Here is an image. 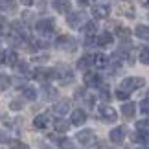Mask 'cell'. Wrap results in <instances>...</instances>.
<instances>
[{"label": "cell", "instance_id": "cell-2", "mask_svg": "<svg viewBox=\"0 0 149 149\" xmlns=\"http://www.w3.org/2000/svg\"><path fill=\"white\" fill-rule=\"evenodd\" d=\"M54 76L59 79L63 85H66V83H70L74 79V72L68 66H61V68H57V70H54Z\"/></svg>", "mask_w": 149, "mask_h": 149}, {"label": "cell", "instance_id": "cell-36", "mask_svg": "<svg viewBox=\"0 0 149 149\" xmlns=\"http://www.w3.org/2000/svg\"><path fill=\"white\" fill-rule=\"evenodd\" d=\"M0 142H8V134L4 131H0Z\"/></svg>", "mask_w": 149, "mask_h": 149}, {"label": "cell", "instance_id": "cell-34", "mask_svg": "<svg viewBox=\"0 0 149 149\" xmlns=\"http://www.w3.org/2000/svg\"><path fill=\"white\" fill-rule=\"evenodd\" d=\"M11 109H13V111H19V109H22V101H20V100H15L13 103H11Z\"/></svg>", "mask_w": 149, "mask_h": 149}, {"label": "cell", "instance_id": "cell-30", "mask_svg": "<svg viewBox=\"0 0 149 149\" xmlns=\"http://www.w3.org/2000/svg\"><path fill=\"white\" fill-rule=\"evenodd\" d=\"M9 87V77L4 76V74H0V90H6Z\"/></svg>", "mask_w": 149, "mask_h": 149}, {"label": "cell", "instance_id": "cell-11", "mask_svg": "<svg viewBox=\"0 0 149 149\" xmlns=\"http://www.w3.org/2000/svg\"><path fill=\"white\" fill-rule=\"evenodd\" d=\"M125 136V129L123 127H114L111 131V134H109V138H111V142H114V144H120V142L123 140Z\"/></svg>", "mask_w": 149, "mask_h": 149}, {"label": "cell", "instance_id": "cell-6", "mask_svg": "<svg viewBox=\"0 0 149 149\" xmlns=\"http://www.w3.org/2000/svg\"><path fill=\"white\" fill-rule=\"evenodd\" d=\"M92 15L96 19H107L111 15V6L109 4H96L94 9H92Z\"/></svg>", "mask_w": 149, "mask_h": 149}, {"label": "cell", "instance_id": "cell-20", "mask_svg": "<svg viewBox=\"0 0 149 149\" xmlns=\"http://www.w3.org/2000/svg\"><path fill=\"white\" fill-rule=\"evenodd\" d=\"M136 37L147 41V39H149V28L146 24H138V26H136Z\"/></svg>", "mask_w": 149, "mask_h": 149}, {"label": "cell", "instance_id": "cell-27", "mask_svg": "<svg viewBox=\"0 0 149 149\" xmlns=\"http://www.w3.org/2000/svg\"><path fill=\"white\" fill-rule=\"evenodd\" d=\"M116 33H118L120 39H123V41H129V37H131V31L127 30V28H122V26L116 30Z\"/></svg>", "mask_w": 149, "mask_h": 149}, {"label": "cell", "instance_id": "cell-17", "mask_svg": "<svg viewBox=\"0 0 149 149\" xmlns=\"http://www.w3.org/2000/svg\"><path fill=\"white\" fill-rule=\"evenodd\" d=\"M112 42V35L109 31H105V33H101V35L96 39V44L98 46H109V44Z\"/></svg>", "mask_w": 149, "mask_h": 149}, {"label": "cell", "instance_id": "cell-24", "mask_svg": "<svg viewBox=\"0 0 149 149\" xmlns=\"http://www.w3.org/2000/svg\"><path fill=\"white\" fill-rule=\"evenodd\" d=\"M90 65H92V55H83L77 61V68H83V70H87Z\"/></svg>", "mask_w": 149, "mask_h": 149}, {"label": "cell", "instance_id": "cell-25", "mask_svg": "<svg viewBox=\"0 0 149 149\" xmlns=\"http://www.w3.org/2000/svg\"><path fill=\"white\" fill-rule=\"evenodd\" d=\"M22 96H24L26 100H35L37 98V90L33 87H24V90H22Z\"/></svg>", "mask_w": 149, "mask_h": 149}, {"label": "cell", "instance_id": "cell-14", "mask_svg": "<svg viewBox=\"0 0 149 149\" xmlns=\"http://www.w3.org/2000/svg\"><path fill=\"white\" fill-rule=\"evenodd\" d=\"M2 61L6 63V65H9V66H15L17 63H19V55H17L15 52H6V54L2 55Z\"/></svg>", "mask_w": 149, "mask_h": 149}, {"label": "cell", "instance_id": "cell-19", "mask_svg": "<svg viewBox=\"0 0 149 149\" xmlns=\"http://www.w3.org/2000/svg\"><path fill=\"white\" fill-rule=\"evenodd\" d=\"M54 129L57 131V133H66L70 127H68V122H65L63 118H57L55 122H54Z\"/></svg>", "mask_w": 149, "mask_h": 149}, {"label": "cell", "instance_id": "cell-12", "mask_svg": "<svg viewBox=\"0 0 149 149\" xmlns=\"http://www.w3.org/2000/svg\"><path fill=\"white\" fill-rule=\"evenodd\" d=\"M50 123V116L48 114H39V116L33 120V125H35V129H46Z\"/></svg>", "mask_w": 149, "mask_h": 149}, {"label": "cell", "instance_id": "cell-31", "mask_svg": "<svg viewBox=\"0 0 149 149\" xmlns=\"http://www.w3.org/2000/svg\"><path fill=\"white\" fill-rule=\"evenodd\" d=\"M147 120H142V122H138L136 123V129H138V133H146L147 134Z\"/></svg>", "mask_w": 149, "mask_h": 149}, {"label": "cell", "instance_id": "cell-38", "mask_svg": "<svg viewBox=\"0 0 149 149\" xmlns=\"http://www.w3.org/2000/svg\"><path fill=\"white\" fill-rule=\"evenodd\" d=\"M22 4H24V6H31L33 0H22Z\"/></svg>", "mask_w": 149, "mask_h": 149}, {"label": "cell", "instance_id": "cell-18", "mask_svg": "<svg viewBox=\"0 0 149 149\" xmlns=\"http://www.w3.org/2000/svg\"><path fill=\"white\" fill-rule=\"evenodd\" d=\"M42 98L44 100H55L57 98V90L55 88H52L50 87V85H44V87H42Z\"/></svg>", "mask_w": 149, "mask_h": 149}, {"label": "cell", "instance_id": "cell-32", "mask_svg": "<svg viewBox=\"0 0 149 149\" xmlns=\"http://www.w3.org/2000/svg\"><path fill=\"white\" fill-rule=\"evenodd\" d=\"M140 109H142V114H147V112H149V100H147V98H146V100H142Z\"/></svg>", "mask_w": 149, "mask_h": 149}, {"label": "cell", "instance_id": "cell-29", "mask_svg": "<svg viewBox=\"0 0 149 149\" xmlns=\"http://www.w3.org/2000/svg\"><path fill=\"white\" fill-rule=\"evenodd\" d=\"M9 147L11 149H28V144H22V142H19V140H11Z\"/></svg>", "mask_w": 149, "mask_h": 149}, {"label": "cell", "instance_id": "cell-3", "mask_svg": "<svg viewBox=\"0 0 149 149\" xmlns=\"http://www.w3.org/2000/svg\"><path fill=\"white\" fill-rule=\"evenodd\" d=\"M66 22H68V26H70V28H81L87 20H85V13L76 11V13H68Z\"/></svg>", "mask_w": 149, "mask_h": 149}, {"label": "cell", "instance_id": "cell-15", "mask_svg": "<svg viewBox=\"0 0 149 149\" xmlns=\"http://www.w3.org/2000/svg\"><path fill=\"white\" fill-rule=\"evenodd\" d=\"M85 122H87V114H85L81 109L72 112V123H74V125H81V123H85Z\"/></svg>", "mask_w": 149, "mask_h": 149}, {"label": "cell", "instance_id": "cell-21", "mask_svg": "<svg viewBox=\"0 0 149 149\" xmlns=\"http://www.w3.org/2000/svg\"><path fill=\"white\" fill-rule=\"evenodd\" d=\"M96 30H98V24H96L94 20H87V22L83 24V31L87 33V35H94Z\"/></svg>", "mask_w": 149, "mask_h": 149}, {"label": "cell", "instance_id": "cell-16", "mask_svg": "<svg viewBox=\"0 0 149 149\" xmlns=\"http://www.w3.org/2000/svg\"><path fill=\"white\" fill-rule=\"evenodd\" d=\"M54 112L59 114V116H63V114H66V112H70V103H68L66 100H65V101H59V103L54 107Z\"/></svg>", "mask_w": 149, "mask_h": 149}, {"label": "cell", "instance_id": "cell-26", "mask_svg": "<svg viewBox=\"0 0 149 149\" xmlns=\"http://www.w3.org/2000/svg\"><path fill=\"white\" fill-rule=\"evenodd\" d=\"M57 146H59L61 149H74V144L70 138H59L57 140Z\"/></svg>", "mask_w": 149, "mask_h": 149}, {"label": "cell", "instance_id": "cell-9", "mask_svg": "<svg viewBox=\"0 0 149 149\" xmlns=\"http://www.w3.org/2000/svg\"><path fill=\"white\" fill-rule=\"evenodd\" d=\"M52 6L59 13H70V9H72L70 0H52Z\"/></svg>", "mask_w": 149, "mask_h": 149}, {"label": "cell", "instance_id": "cell-1", "mask_svg": "<svg viewBox=\"0 0 149 149\" xmlns=\"http://www.w3.org/2000/svg\"><path fill=\"white\" fill-rule=\"evenodd\" d=\"M144 83H146V81H144L142 77H125L123 81H122V85H120V90H122V92H125V94H131L133 90L140 88Z\"/></svg>", "mask_w": 149, "mask_h": 149}, {"label": "cell", "instance_id": "cell-39", "mask_svg": "<svg viewBox=\"0 0 149 149\" xmlns=\"http://www.w3.org/2000/svg\"><path fill=\"white\" fill-rule=\"evenodd\" d=\"M9 2H11V0H9Z\"/></svg>", "mask_w": 149, "mask_h": 149}, {"label": "cell", "instance_id": "cell-33", "mask_svg": "<svg viewBox=\"0 0 149 149\" xmlns=\"http://www.w3.org/2000/svg\"><path fill=\"white\" fill-rule=\"evenodd\" d=\"M17 70H19L20 74H28V65H26V63H17Z\"/></svg>", "mask_w": 149, "mask_h": 149}, {"label": "cell", "instance_id": "cell-28", "mask_svg": "<svg viewBox=\"0 0 149 149\" xmlns=\"http://www.w3.org/2000/svg\"><path fill=\"white\" fill-rule=\"evenodd\" d=\"M140 61H142V65H149V50H147V46L142 48V52H140Z\"/></svg>", "mask_w": 149, "mask_h": 149}, {"label": "cell", "instance_id": "cell-5", "mask_svg": "<svg viewBox=\"0 0 149 149\" xmlns=\"http://www.w3.org/2000/svg\"><path fill=\"white\" fill-rule=\"evenodd\" d=\"M54 28H55L54 19H41V20H37V24H35V30L39 33H50V31H54Z\"/></svg>", "mask_w": 149, "mask_h": 149}, {"label": "cell", "instance_id": "cell-22", "mask_svg": "<svg viewBox=\"0 0 149 149\" xmlns=\"http://www.w3.org/2000/svg\"><path fill=\"white\" fill-rule=\"evenodd\" d=\"M109 63V59L103 54H96V55H92V65H96V66H100V68H103Z\"/></svg>", "mask_w": 149, "mask_h": 149}, {"label": "cell", "instance_id": "cell-23", "mask_svg": "<svg viewBox=\"0 0 149 149\" xmlns=\"http://www.w3.org/2000/svg\"><path fill=\"white\" fill-rule=\"evenodd\" d=\"M35 77L37 79H48V77H54V70H44V68H37L35 72Z\"/></svg>", "mask_w": 149, "mask_h": 149}, {"label": "cell", "instance_id": "cell-37", "mask_svg": "<svg viewBox=\"0 0 149 149\" xmlns=\"http://www.w3.org/2000/svg\"><path fill=\"white\" fill-rule=\"evenodd\" d=\"M79 2H81L83 6H87V4H92V2H94V0H79Z\"/></svg>", "mask_w": 149, "mask_h": 149}, {"label": "cell", "instance_id": "cell-4", "mask_svg": "<svg viewBox=\"0 0 149 149\" xmlns=\"http://www.w3.org/2000/svg\"><path fill=\"white\" fill-rule=\"evenodd\" d=\"M77 140L81 142V146H92L96 142V134L92 129H83L77 133Z\"/></svg>", "mask_w": 149, "mask_h": 149}, {"label": "cell", "instance_id": "cell-35", "mask_svg": "<svg viewBox=\"0 0 149 149\" xmlns=\"http://www.w3.org/2000/svg\"><path fill=\"white\" fill-rule=\"evenodd\" d=\"M129 94H125V92H122V90H116V98L118 100H122V101H125V98H127Z\"/></svg>", "mask_w": 149, "mask_h": 149}, {"label": "cell", "instance_id": "cell-7", "mask_svg": "<svg viewBox=\"0 0 149 149\" xmlns=\"http://www.w3.org/2000/svg\"><path fill=\"white\" fill-rule=\"evenodd\" d=\"M100 116H101L103 120H105V122H116L118 114H116V111H114L112 107L101 105V107H100Z\"/></svg>", "mask_w": 149, "mask_h": 149}, {"label": "cell", "instance_id": "cell-8", "mask_svg": "<svg viewBox=\"0 0 149 149\" xmlns=\"http://www.w3.org/2000/svg\"><path fill=\"white\" fill-rule=\"evenodd\" d=\"M57 46L63 48V50L72 52V50H76V41H74L72 37H68V35H61L57 39Z\"/></svg>", "mask_w": 149, "mask_h": 149}, {"label": "cell", "instance_id": "cell-13", "mask_svg": "<svg viewBox=\"0 0 149 149\" xmlns=\"http://www.w3.org/2000/svg\"><path fill=\"white\" fill-rule=\"evenodd\" d=\"M134 111H136V105H134V103H131V101H127V103H123V105H122V114L127 120H131V118L134 116Z\"/></svg>", "mask_w": 149, "mask_h": 149}, {"label": "cell", "instance_id": "cell-10", "mask_svg": "<svg viewBox=\"0 0 149 149\" xmlns=\"http://www.w3.org/2000/svg\"><path fill=\"white\" fill-rule=\"evenodd\" d=\"M85 83H87L88 87H100L101 76L96 74V72H87V74H85Z\"/></svg>", "mask_w": 149, "mask_h": 149}]
</instances>
